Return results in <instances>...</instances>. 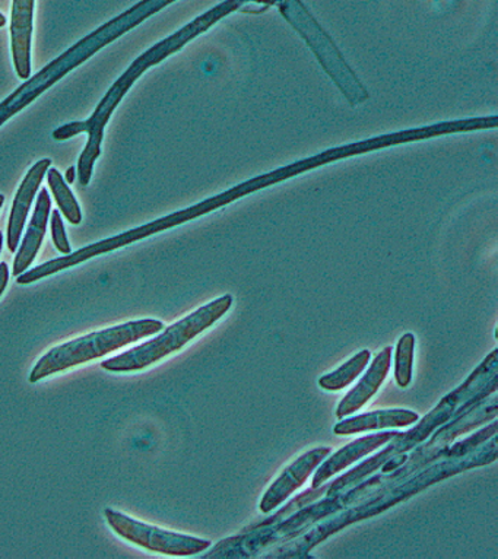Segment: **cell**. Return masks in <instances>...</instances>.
<instances>
[{
	"mask_svg": "<svg viewBox=\"0 0 498 559\" xmlns=\"http://www.w3.org/2000/svg\"><path fill=\"white\" fill-rule=\"evenodd\" d=\"M47 179H49L51 193H54L60 210H62V214L67 216L69 223L73 225L81 224L82 214L80 205H78L75 197H73L71 189L68 188L67 181L63 180L60 173L56 168H50Z\"/></svg>",
	"mask_w": 498,
	"mask_h": 559,
	"instance_id": "2e32d148",
	"label": "cell"
},
{
	"mask_svg": "<svg viewBox=\"0 0 498 559\" xmlns=\"http://www.w3.org/2000/svg\"><path fill=\"white\" fill-rule=\"evenodd\" d=\"M108 526L120 537L153 550V552L173 555V557H189L211 548V542L199 539V537L180 535V533L163 531V528L150 526V524L138 522L115 511H104Z\"/></svg>",
	"mask_w": 498,
	"mask_h": 559,
	"instance_id": "8992f818",
	"label": "cell"
},
{
	"mask_svg": "<svg viewBox=\"0 0 498 559\" xmlns=\"http://www.w3.org/2000/svg\"><path fill=\"white\" fill-rule=\"evenodd\" d=\"M8 280H10V271L7 263H0V296L5 292Z\"/></svg>",
	"mask_w": 498,
	"mask_h": 559,
	"instance_id": "d6986e66",
	"label": "cell"
},
{
	"mask_svg": "<svg viewBox=\"0 0 498 559\" xmlns=\"http://www.w3.org/2000/svg\"><path fill=\"white\" fill-rule=\"evenodd\" d=\"M73 180H75V168L71 167L67 171V181L68 183H73Z\"/></svg>",
	"mask_w": 498,
	"mask_h": 559,
	"instance_id": "ffe728a7",
	"label": "cell"
},
{
	"mask_svg": "<svg viewBox=\"0 0 498 559\" xmlns=\"http://www.w3.org/2000/svg\"><path fill=\"white\" fill-rule=\"evenodd\" d=\"M400 435L401 432H382V435L363 437V439L346 444L340 452H336L331 457L328 456L320 463L318 469H316L315 478L311 480V488H319L320 485L327 483V480L331 479L337 472L346 469V467L353 465L354 462L366 457L372 450L382 448V445L389 443V441L395 440Z\"/></svg>",
	"mask_w": 498,
	"mask_h": 559,
	"instance_id": "30bf717a",
	"label": "cell"
},
{
	"mask_svg": "<svg viewBox=\"0 0 498 559\" xmlns=\"http://www.w3.org/2000/svg\"><path fill=\"white\" fill-rule=\"evenodd\" d=\"M5 25H7L5 15L0 14V28L5 27Z\"/></svg>",
	"mask_w": 498,
	"mask_h": 559,
	"instance_id": "44dd1931",
	"label": "cell"
},
{
	"mask_svg": "<svg viewBox=\"0 0 498 559\" xmlns=\"http://www.w3.org/2000/svg\"><path fill=\"white\" fill-rule=\"evenodd\" d=\"M418 419V414L408 409L376 411L337 423L333 432L336 436H349L383 428H402L413 426Z\"/></svg>",
	"mask_w": 498,
	"mask_h": 559,
	"instance_id": "4fadbf2b",
	"label": "cell"
},
{
	"mask_svg": "<svg viewBox=\"0 0 498 559\" xmlns=\"http://www.w3.org/2000/svg\"><path fill=\"white\" fill-rule=\"evenodd\" d=\"M163 329L164 324L159 320L145 319L78 337V340L56 346L50 353H47L33 368L28 380L32 383H37L46 377L93 361V359L132 344V342L153 336L155 333L162 332Z\"/></svg>",
	"mask_w": 498,
	"mask_h": 559,
	"instance_id": "7a4b0ae2",
	"label": "cell"
},
{
	"mask_svg": "<svg viewBox=\"0 0 498 559\" xmlns=\"http://www.w3.org/2000/svg\"><path fill=\"white\" fill-rule=\"evenodd\" d=\"M50 166V159H42V162H38L36 166L28 171L27 177H25L23 185H21L19 189V193H16L14 206H12L10 224H8L7 238L8 249H10L12 253L19 249L20 238L23 236L25 221H27L33 199L36 197L43 177L49 171Z\"/></svg>",
	"mask_w": 498,
	"mask_h": 559,
	"instance_id": "7c38bea8",
	"label": "cell"
},
{
	"mask_svg": "<svg viewBox=\"0 0 498 559\" xmlns=\"http://www.w3.org/2000/svg\"><path fill=\"white\" fill-rule=\"evenodd\" d=\"M331 448H316L303 454L292 463L271 485L261 501L262 513H271L284 504L301 485H305L309 476L313 474L320 463L331 454Z\"/></svg>",
	"mask_w": 498,
	"mask_h": 559,
	"instance_id": "ba28073f",
	"label": "cell"
},
{
	"mask_svg": "<svg viewBox=\"0 0 498 559\" xmlns=\"http://www.w3.org/2000/svg\"><path fill=\"white\" fill-rule=\"evenodd\" d=\"M34 0H14L11 16V47L15 71L21 80L32 75Z\"/></svg>",
	"mask_w": 498,
	"mask_h": 559,
	"instance_id": "9c48e42d",
	"label": "cell"
},
{
	"mask_svg": "<svg viewBox=\"0 0 498 559\" xmlns=\"http://www.w3.org/2000/svg\"><path fill=\"white\" fill-rule=\"evenodd\" d=\"M370 350L364 349L361 353L355 354L349 361H346L344 366L337 368V370L320 377V388L329 390V392H336V390L348 388V385L353 383V381L357 379L364 370H366L367 364L370 362Z\"/></svg>",
	"mask_w": 498,
	"mask_h": 559,
	"instance_id": "9a60e30c",
	"label": "cell"
},
{
	"mask_svg": "<svg viewBox=\"0 0 498 559\" xmlns=\"http://www.w3.org/2000/svg\"><path fill=\"white\" fill-rule=\"evenodd\" d=\"M223 205H225V201L221 194L220 197L208 199V201L189 207V210L176 212V214L168 215L166 218L142 225V227L131 229V231L120 234V236H115L108 238V240L95 242V245L78 250L75 253L67 254L64 258L50 260V262L43 263L40 266L34 267L33 271H25L16 277V283L21 285L36 283V281L43 280V277L54 275V273L64 271V269L75 266V264L93 259L95 255L108 253V251L120 249V247L129 246L132 245V242L142 240V238L162 233L164 229L188 223V221L205 215L208 212H212L216 210V207Z\"/></svg>",
	"mask_w": 498,
	"mask_h": 559,
	"instance_id": "277c9868",
	"label": "cell"
},
{
	"mask_svg": "<svg viewBox=\"0 0 498 559\" xmlns=\"http://www.w3.org/2000/svg\"><path fill=\"white\" fill-rule=\"evenodd\" d=\"M232 306L233 297L225 294L218 300L202 306L201 309L189 314L188 318L181 319L180 322L167 328L155 340L145 342L144 345L137 346L128 353L106 359L102 362V367L107 371L128 372L153 366L159 359L166 358L167 355L177 353L194 337L210 329L212 324L218 322L232 309Z\"/></svg>",
	"mask_w": 498,
	"mask_h": 559,
	"instance_id": "3957f363",
	"label": "cell"
},
{
	"mask_svg": "<svg viewBox=\"0 0 498 559\" xmlns=\"http://www.w3.org/2000/svg\"><path fill=\"white\" fill-rule=\"evenodd\" d=\"M173 2H176V0H142V2L132 7L131 10L124 12V14L116 16L115 20L108 21L107 24L95 29L90 36L82 38L75 46H72L71 49L64 51L62 56H59L58 59L47 64L45 69H42L36 76L27 80L5 102L0 103V126L27 107L28 104H32L38 95L45 93L56 82L62 80L72 69L93 58L104 46L110 45L111 41L117 40L123 34L131 32L132 28L138 27L146 19H150L151 15L157 14V12L164 10V8Z\"/></svg>",
	"mask_w": 498,
	"mask_h": 559,
	"instance_id": "6da1fadb",
	"label": "cell"
},
{
	"mask_svg": "<svg viewBox=\"0 0 498 559\" xmlns=\"http://www.w3.org/2000/svg\"><path fill=\"white\" fill-rule=\"evenodd\" d=\"M2 246H3V236H2V233H0V251H2Z\"/></svg>",
	"mask_w": 498,
	"mask_h": 559,
	"instance_id": "7402d4cb",
	"label": "cell"
},
{
	"mask_svg": "<svg viewBox=\"0 0 498 559\" xmlns=\"http://www.w3.org/2000/svg\"><path fill=\"white\" fill-rule=\"evenodd\" d=\"M415 337L413 333L402 336L396 346L395 379L400 388H406L413 377Z\"/></svg>",
	"mask_w": 498,
	"mask_h": 559,
	"instance_id": "e0dca14e",
	"label": "cell"
},
{
	"mask_svg": "<svg viewBox=\"0 0 498 559\" xmlns=\"http://www.w3.org/2000/svg\"><path fill=\"white\" fill-rule=\"evenodd\" d=\"M245 2H247V0H227V2L221 3L220 7L206 12L205 15L199 16V19L194 20L193 23L186 25V27L181 28L180 32L173 34L171 37L159 41L158 45L153 47V49L145 51V53L141 55L140 58L131 64V67L135 68L137 71L144 73L146 69L163 62V60L167 59L168 56L179 51L181 47L188 45V43L193 40V38L199 36V34L205 33L208 28H211L212 25L216 23V21L224 19L225 15L232 14L233 11H237ZM258 2H261V0H258Z\"/></svg>",
	"mask_w": 498,
	"mask_h": 559,
	"instance_id": "52a82bcc",
	"label": "cell"
},
{
	"mask_svg": "<svg viewBox=\"0 0 498 559\" xmlns=\"http://www.w3.org/2000/svg\"><path fill=\"white\" fill-rule=\"evenodd\" d=\"M51 234H54L55 246L63 254H71V246H69L67 234H64L62 216L59 211L51 214Z\"/></svg>",
	"mask_w": 498,
	"mask_h": 559,
	"instance_id": "ac0fdd59",
	"label": "cell"
},
{
	"mask_svg": "<svg viewBox=\"0 0 498 559\" xmlns=\"http://www.w3.org/2000/svg\"><path fill=\"white\" fill-rule=\"evenodd\" d=\"M392 350V346H388L382 353L376 355V358L372 359L371 367L368 368L361 381L342 399L336 409L337 418L344 419L345 416L361 409V407L378 393L380 385L387 380L389 368H391Z\"/></svg>",
	"mask_w": 498,
	"mask_h": 559,
	"instance_id": "8fae6325",
	"label": "cell"
},
{
	"mask_svg": "<svg viewBox=\"0 0 498 559\" xmlns=\"http://www.w3.org/2000/svg\"><path fill=\"white\" fill-rule=\"evenodd\" d=\"M50 197L46 189H42L38 194L36 211H34L32 224H29L27 236H25L23 246L20 247L14 262V275L20 276L21 273L27 271L34 259L40 250L43 238H45L47 221L50 216Z\"/></svg>",
	"mask_w": 498,
	"mask_h": 559,
	"instance_id": "5bb4252c",
	"label": "cell"
},
{
	"mask_svg": "<svg viewBox=\"0 0 498 559\" xmlns=\"http://www.w3.org/2000/svg\"><path fill=\"white\" fill-rule=\"evenodd\" d=\"M141 75L142 73L138 72L135 68L129 67L128 71L104 95L97 110L93 112L88 120L75 121V123L64 124L62 128L55 130L54 138L56 141H67V139L76 136V134L88 133V144H86L80 163H78V176H80L82 186L88 185L91 176H93L94 164L102 154L104 128L110 120L112 111Z\"/></svg>",
	"mask_w": 498,
	"mask_h": 559,
	"instance_id": "5b68a950",
	"label": "cell"
},
{
	"mask_svg": "<svg viewBox=\"0 0 498 559\" xmlns=\"http://www.w3.org/2000/svg\"><path fill=\"white\" fill-rule=\"evenodd\" d=\"M3 201H5V199H3V197H0V207L3 206Z\"/></svg>",
	"mask_w": 498,
	"mask_h": 559,
	"instance_id": "603a6c76",
	"label": "cell"
}]
</instances>
